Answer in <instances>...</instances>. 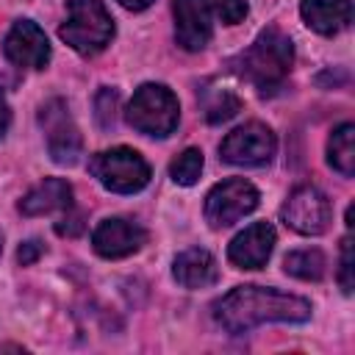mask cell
<instances>
[{"mask_svg": "<svg viewBox=\"0 0 355 355\" xmlns=\"http://www.w3.org/2000/svg\"><path fill=\"white\" fill-rule=\"evenodd\" d=\"M89 169L114 194H133L150 183V164L130 147H111L92 155Z\"/></svg>", "mask_w": 355, "mask_h": 355, "instance_id": "obj_5", "label": "cell"}, {"mask_svg": "<svg viewBox=\"0 0 355 355\" xmlns=\"http://www.w3.org/2000/svg\"><path fill=\"white\" fill-rule=\"evenodd\" d=\"M327 161L344 178L355 175V125L352 122H344L330 133V139H327Z\"/></svg>", "mask_w": 355, "mask_h": 355, "instance_id": "obj_17", "label": "cell"}, {"mask_svg": "<svg viewBox=\"0 0 355 355\" xmlns=\"http://www.w3.org/2000/svg\"><path fill=\"white\" fill-rule=\"evenodd\" d=\"M330 214H333L330 211V200L319 189H313V186L294 189L288 194V200L283 202V208H280L283 222L291 230L302 233V236H319V233H324L327 225H330Z\"/></svg>", "mask_w": 355, "mask_h": 355, "instance_id": "obj_8", "label": "cell"}, {"mask_svg": "<svg viewBox=\"0 0 355 355\" xmlns=\"http://www.w3.org/2000/svg\"><path fill=\"white\" fill-rule=\"evenodd\" d=\"M3 53L11 64L25 69H44L50 61V42L31 19H17L3 39Z\"/></svg>", "mask_w": 355, "mask_h": 355, "instance_id": "obj_9", "label": "cell"}, {"mask_svg": "<svg viewBox=\"0 0 355 355\" xmlns=\"http://www.w3.org/2000/svg\"><path fill=\"white\" fill-rule=\"evenodd\" d=\"M8 125H11V108H8V100H6V94L0 89V139L6 136Z\"/></svg>", "mask_w": 355, "mask_h": 355, "instance_id": "obj_26", "label": "cell"}, {"mask_svg": "<svg viewBox=\"0 0 355 355\" xmlns=\"http://www.w3.org/2000/svg\"><path fill=\"white\" fill-rule=\"evenodd\" d=\"M83 227H86V225H83V214H78V211L69 214V208H67V216H61V219L55 222V233H58V236H67V239L80 236Z\"/></svg>", "mask_w": 355, "mask_h": 355, "instance_id": "obj_24", "label": "cell"}, {"mask_svg": "<svg viewBox=\"0 0 355 355\" xmlns=\"http://www.w3.org/2000/svg\"><path fill=\"white\" fill-rule=\"evenodd\" d=\"M0 252H3V239H0Z\"/></svg>", "mask_w": 355, "mask_h": 355, "instance_id": "obj_28", "label": "cell"}, {"mask_svg": "<svg viewBox=\"0 0 355 355\" xmlns=\"http://www.w3.org/2000/svg\"><path fill=\"white\" fill-rule=\"evenodd\" d=\"M291 64H294L291 39L277 28H266L236 58V72L241 78H247L250 83H255L261 89V94H266V92H275L286 80Z\"/></svg>", "mask_w": 355, "mask_h": 355, "instance_id": "obj_2", "label": "cell"}, {"mask_svg": "<svg viewBox=\"0 0 355 355\" xmlns=\"http://www.w3.org/2000/svg\"><path fill=\"white\" fill-rule=\"evenodd\" d=\"M239 108H241V100H239L233 92L222 89V92H214V94L205 100V119H208L211 125H219V122H227L230 116H236Z\"/></svg>", "mask_w": 355, "mask_h": 355, "instance_id": "obj_20", "label": "cell"}, {"mask_svg": "<svg viewBox=\"0 0 355 355\" xmlns=\"http://www.w3.org/2000/svg\"><path fill=\"white\" fill-rule=\"evenodd\" d=\"M300 14L305 25L322 36L341 33L352 22V0H302Z\"/></svg>", "mask_w": 355, "mask_h": 355, "instance_id": "obj_14", "label": "cell"}, {"mask_svg": "<svg viewBox=\"0 0 355 355\" xmlns=\"http://www.w3.org/2000/svg\"><path fill=\"white\" fill-rule=\"evenodd\" d=\"M147 241V230L130 219L122 216H111L103 219L94 233H92V247L97 255L103 258H125L133 255L136 250H141V244Z\"/></svg>", "mask_w": 355, "mask_h": 355, "instance_id": "obj_11", "label": "cell"}, {"mask_svg": "<svg viewBox=\"0 0 355 355\" xmlns=\"http://www.w3.org/2000/svg\"><path fill=\"white\" fill-rule=\"evenodd\" d=\"M214 8H216V14H219V19H222L225 25L241 22V19L247 17V11H250L247 0H216Z\"/></svg>", "mask_w": 355, "mask_h": 355, "instance_id": "obj_22", "label": "cell"}, {"mask_svg": "<svg viewBox=\"0 0 355 355\" xmlns=\"http://www.w3.org/2000/svg\"><path fill=\"white\" fill-rule=\"evenodd\" d=\"M324 255L319 250H294L283 258V269L286 275L291 277H300V280H322L324 277Z\"/></svg>", "mask_w": 355, "mask_h": 355, "instance_id": "obj_18", "label": "cell"}, {"mask_svg": "<svg viewBox=\"0 0 355 355\" xmlns=\"http://www.w3.org/2000/svg\"><path fill=\"white\" fill-rule=\"evenodd\" d=\"M258 205V189L244 178L216 183L205 197V219L211 227H230Z\"/></svg>", "mask_w": 355, "mask_h": 355, "instance_id": "obj_6", "label": "cell"}, {"mask_svg": "<svg viewBox=\"0 0 355 355\" xmlns=\"http://www.w3.org/2000/svg\"><path fill=\"white\" fill-rule=\"evenodd\" d=\"M125 116L139 133L164 139L178 128L180 105L172 89H166L164 83H144L133 92Z\"/></svg>", "mask_w": 355, "mask_h": 355, "instance_id": "obj_4", "label": "cell"}, {"mask_svg": "<svg viewBox=\"0 0 355 355\" xmlns=\"http://www.w3.org/2000/svg\"><path fill=\"white\" fill-rule=\"evenodd\" d=\"M275 150H277L275 133L263 122H247L230 130L219 144L222 161L233 166H263L275 155Z\"/></svg>", "mask_w": 355, "mask_h": 355, "instance_id": "obj_7", "label": "cell"}, {"mask_svg": "<svg viewBox=\"0 0 355 355\" xmlns=\"http://www.w3.org/2000/svg\"><path fill=\"white\" fill-rule=\"evenodd\" d=\"M42 252H44V244H42L39 239H28V241L19 244V250H17V261H19L22 266H31Z\"/></svg>", "mask_w": 355, "mask_h": 355, "instance_id": "obj_25", "label": "cell"}, {"mask_svg": "<svg viewBox=\"0 0 355 355\" xmlns=\"http://www.w3.org/2000/svg\"><path fill=\"white\" fill-rule=\"evenodd\" d=\"M116 105H119V94L114 92V89H100L97 92V97H94V116H97V122H100V128H114V122H116Z\"/></svg>", "mask_w": 355, "mask_h": 355, "instance_id": "obj_21", "label": "cell"}, {"mask_svg": "<svg viewBox=\"0 0 355 355\" xmlns=\"http://www.w3.org/2000/svg\"><path fill=\"white\" fill-rule=\"evenodd\" d=\"M67 208H72V186L61 178H44L19 202V211L25 216H44V214L67 211Z\"/></svg>", "mask_w": 355, "mask_h": 355, "instance_id": "obj_16", "label": "cell"}, {"mask_svg": "<svg viewBox=\"0 0 355 355\" xmlns=\"http://www.w3.org/2000/svg\"><path fill=\"white\" fill-rule=\"evenodd\" d=\"M214 319L227 333H247L266 322H308L311 302L261 286H236L214 302Z\"/></svg>", "mask_w": 355, "mask_h": 355, "instance_id": "obj_1", "label": "cell"}, {"mask_svg": "<svg viewBox=\"0 0 355 355\" xmlns=\"http://www.w3.org/2000/svg\"><path fill=\"white\" fill-rule=\"evenodd\" d=\"M172 275L183 288H208L219 280V266L208 250L191 247L172 261Z\"/></svg>", "mask_w": 355, "mask_h": 355, "instance_id": "obj_15", "label": "cell"}, {"mask_svg": "<svg viewBox=\"0 0 355 355\" xmlns=\"http://www.w3.org/2000/svg\"><path fill=\"white\" fill-rule=\"evenodd\" d=\"M275 227L269 222H252L227 244V258L239 269H261L275 247Z\"/></svg>", "mask_w": 355, "mask_h": 355, "instance_id": "obj_13", "label": "cell"}, {"mask_svg": "<svg viewBox=\"0 0 355 355\" xmlns=\"http://www.w3.org/2000/svg\"><path fill=\"white\" fill-rule=\"evenodd\" d=\"M155 0H119V6H125L128 11H144V8H150Z\"/></svg>", "mask_w": 355, "mask_h": 355, "instance_id": "obj_27", "label": "cell"}, {"mask_svg": "<svg viewBox=\"0 0 355 355\" xmlns=\"http://www.w3.org/2000/svg\"><path fill=\"white\" fill-rule=\"evenodd\" d=\"M338 283H341V291H344V294H352V236H344V241H341Z\"/></svg>", "mask_w": 355, "mask_h": 355, "instance_id": "obj_23", "label": "cell"}, {"mask_svg": "<svg viewBox=\"0 0 355 355\" xmlns=\"http://www.w3.org/2000/svg\"><path fill=\"white\" fill-rule=\"evenodd\" d=\"M200 172H202V153H200L197 147L183 150V153L169 164V175H172V180L180 183V186H194L197 178H200Z\"/></svg>", "mask_w": 355, "mask_h": 355, "instance_id": "obj_19", "label": "cell"}, {"mask_svg": "<svg viewBox=\"0 0 355 355\" xmlns=\"http://www.w3.org/2000/svg\"><path fill=\"white\" fill-rule=\"evenodd\" d=\"M175 39L183 50H202L211 42V6L208 0H175Z\"/></svg>", "mask_w": 355, "mask_h": 355, "instance_id": "obj_12", "label": "cell"}, {"mask_svg": "<svg viewBox=\"0 0 355 355\" xmlns=\"http://www.w3.org/2000/svg\"><path fill=\"white\" fill-rule=\"evenodd\" d=\"M58 36L80 55L100 53L114 36V19L103 0H69Z\"/></svg>", "mask_w": 355, "mask_h": 355, "instance_id": "obj_3", "label": "cell"}, {"mask_svg": "<svg viewBox=\"0 0 355 355\" xmlns=\"http://www.w3.org/2000/svg\"><path fill=\"white\" fill-rule=\"evenodd\" d=\"M39 119L47 130V150H50L53 161L55 164H75L83 141H80V133L67 114V105L61 100H53L42 108Z\"/></svg>", "mask_w": 355, "mask_h": 355, "instance_id": "obj_10", "label": "cell"}]
</instances>
